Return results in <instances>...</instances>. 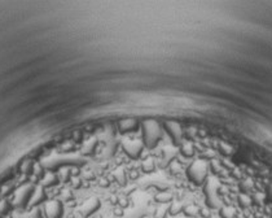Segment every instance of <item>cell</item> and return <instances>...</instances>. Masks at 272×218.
I'll return each instance as SVG.
<instances>
[{"label":"cell","mask_w":272,"mask_h":218,"mask_svg":"<svg viewBox=\"0 0 272 218\" xmlns=\"http://www.w3.org/2000/svg\"><path fill=\"white\" fill-rule=\"evenodd\" d=\"M161 134L162 131L159 122L153 121V120H148V121L143 122V143L147 147H156L159 142Z\"/></svg>","instance_id":"6da1fadb"},{"label":"cell","mask_w":272,"mask_h":218,"mask_svg":"<svg viewBox=\"0 0 272 218\" xmlns=\"http://www.w3.org/2000/svg\"><path fill=\"white\" fill-rule=\"evenodd\" d=\"M206 175H207V164L203 161V160L195 161L188 169V177L197 185L205 181Z\"/></svg>","instance_id":"7a4b0ae2"},{"label":"cell","mask_w":272,"mask_h":218,"mask_svg":"<svg viewBox=\"0 0 272 218\" xmlns=\"http://www.w3.org/2000/svg\"><path fill=\"white\" fill-rule=\"evenodd\" d=\"M143 147H144V143L143 141H137V139H130V141H126L123 143V149L130 157H133V159H136V157H139L141 151H143Z\"/></svg>","instance_id":"3957f363"},{"label":"cell","mask_w":272,"mask_h":218,"mask_svg":"<svg viewBox=\"0 0 272 218\" xmlns=\"http://www.w3.org/2000/svg\"><path fill=\"white\" fill-rule=\"evenodd\" d=\"M166 130L169 131V134L173 137L174 141L179 142V139L181 138V129L179 123H177V122H167L166 123Z\"/></svg>","instance_id":"277c9868"},{"label":"cell","mask_w":272,"mask_h":218,"mask_svg":"<svg viewBox=\"0 0 272 218\" xmlns=\"http://www.w3.org/2000/svg\"><path fill=\"white\" fill-rule=\"evenodd\" d=\"M136 121L135 120H122L119 122V127H121L122 131H131L133 129H135Z\"/></svg>","instance_id":"5b68a950"}]
</instances>
